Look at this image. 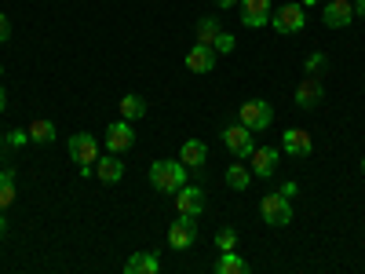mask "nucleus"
<instances>
[{
	"mask_svg": "<svg viewBox=\"0 0 365 274\" xmlns=\"http://www.w3.org/2000/svg\"><path fill=\"white\" fill-rule=\"evenodd\" d=\"M187 179H190V168L182 165V161L165 158V161H154V165H150V183H154L158 194H172V198H175L182 187H187Z\"/></svg>",
	"mask_w": 365,
	"mask_h": 274,
	"instance_id": "nucleus-1",
	"label": "nucleus"
},
{
	"mask_svg": "<svg viewBox=\"0 0 365 274\" xmlns=\"http://www.w3.org/2000/svg\"><path fill=\"white\" fill-rule=\"evenodd\" d=\"M270 26H274V34L292 37L307 26V11H303V4H282V8L270 11Z\"/></svg>",
	"mask_w": 365,
	"mask_h": 274,
	"instance_id": "nucleus-2",
	"label": "nucleus"
},
{
	"mask_svg": "<svg viewBox=\"0 0 365 274\" xmlns=\"http://www.w3.org/2000/svg\"><path fill=\"white\" fill-rule=\"evenodd\" d=\"M259 212H263V223L267 227H289L292 223V198H285L282 191L278 194H267L259 201Z\"/></svg>",
	"mask_w": 365,
	"mask_h": 274,
	"instance_id": "nucleus-3",
	"label": "nucleus"
},
{
	"mask_svg": "<svg viewBox=\"0 0 365 274\" xmlns=\"http://www.w3.org/2000/svg\"><path fill=\"white\" fill-rule=\"evenodd\" d=\"M197 241V216H190V212H179V220L168 227V245L175 249V253H182V249H190Z\"/></svg>",
	"mask_w": 365,
	"mask_h": 274,
	"instance_id": "nucleus-4",
	"label": "nucleus"
},
{
	"mask_svg": "<svg viewBox=\"0 0 365 274\" xmlns=\"http://www.w3.org/2000/svg\"><path fill=\"white\" fill-rule=\"evenodd\" d=\"M270 121H274V106L267 99H249V103H241V125L252 128V132H263L270 128Z\"/></svg>",
	"mask_w": 365,
	"mask_h": 274,
	"instance_id": "nucleus-5",
	"label": "nucleus"
},
{
	"mask_svg": "<svg viewBox=\"0 0 365 274\" xmlns=\"http://www.w3.org/2000/svg\"><path fill=\"white\" fill-rule=\"evenodd\" d=\"M135 146V128L132 121H113V125H106V150L110 154H128V150Z\"/></svg>",
	"mask_w": 365,
	"mask_h": 274,
	"instance_id": "nucleus-6",
	"label": "nucleus"
},
{
	"mask_svg": "<svg viewBox=\"0 0 365 274\" xmlns=\"http://www.w3.org/2000/svg\"><path fill=\"white\" fill-rule=\"evenodd\" d=\"M223 143H227V150L234 158H252V150H256V143H252V128H245L237 121V125H227L223 128Z\"/></svg>",
	"mask_w": 365,
	"mask_h": 274,
	"instance_id": "nucleus-7",
	"label": "nucleus"
},
{
	"mask_svg": "<svg viewBox=\"0 0 365 274\" xmlns=\"http://www.w3.org/2000/svg\"><path fill=\"white\" fill-rule=\"evenodd\" d=\"M322 99H325V84H322V77H311V73H307V77L296 84V106H299V110H318Z\"/></svg>",
	"mask_w": 365,
	"mask_h": 274,
	"instance_id": "nucleus-8",
	"label": "nucleus"
},
{
	"mask_svg": "<svg viewBox=\"0 0 365 274\" xmlns=\"http://www.w3.org/2000/svg\"><path fill=\"white\" fill-rule=\"evenodd\" d=\"M270 0H241V26H249V29H263L270 26Z\"/></svg>",
	"mask_w": 365,
	"mask_h": 274,
	"instance_id": "nucleus-9",
	"label": "nucleus"
},
{
	"mask_svg": "<svg viewBox=\"0 0 365 274\" xmlns=\"http://www.w3.org/2000/svg\"><path fill=\"white\" fill-rule=\"evenodd\" d=\"M322 22L329 29H344L354 22V4L351 0H329V4H322Z\"/></svg>",
	"mask_w": 365,
	"mask_h": 274,
	"instance_id": "nucleus-10",
	"label": "nucleus"
},
{
	"mask_svg": "<svg viewBox=\"0 0 365 274\" xmlns=\"http://www.w3.org/2000/svg\"><path fill=\"white\" fill-rule=\"evenodd\" d=\"M70 158H73L77 165H96V161H99V143H96V136H88V132L70 136Z\"/></svg>",
	"mask_w": 365,
	"mask_h": 274,
	"instance_id": "nucleus-11",
	"label": "nucleus"
},
{
	"mask_svg": "<svg viewBox=\"0 0 365 274\" xmlns=\"http://www.w3.org/2000/svg\"><path fill=\"white\" fill-rule=\"evenodd\" d=\"M282 150H285V154H292V158H311L314 139H311L307 128H285V136H282Z\"/></svg>",
	"mask_w": 365,
	"mask_h": 274,
	"instance_id": "nucleus-12",
	"label": "nucleus"
},
{
	"mask_svg": "<svg viewBox=\"0 0 365 274\" xmlns=\"http://www.w3.org/2000/svg\"><path fill=\"white\" fill-rule=\"evenodd\" d=\"M187 70H190V73H208V70H216V48L197 41V44L187 51Z\"/></svg>",
	"mask_w": 365,
	"mask_h": 274,
	"instance_id": "nucleus-13",
	"label": "nucleus"
},
{
	"mask_svg": "<svg viewBox=\"0 0 365 274\" xmlns=\"http://www.w3.org/2000/svg\"><path fill=\"white\" fill-rule=\"evenodd\" d=\"M278 161H282V154L274 146H263V150H252V158H249V168H252V176H263V179H270L274 172H278Z\"/></svg>",
	"mask_w": 365,
	"mask_h": 274,
	"instance_id": "nucleus-14",
	"label": "nucleus"
},
{
	"mask_svg": "<svg viewBox=\"0 0 365 274\" xmlns=\"http://www.w3.org/2000/svg\"><path fill=\"white\" fill-rule=\"evenodd\" d=\"M175 208H179V212H190V216H201V212H205V191L187 183V187L175 194Z\"/></svg>",
	"mask_w": 365,
	"mask_h": 274,
	"instance_id": "nucleus-15",
	"label": "nucleus"
},
{
	"mask_svg": "<svg viewBox=\"0 0 365 274\" xmlns=\"http://www.w3.org/2000/svg\"><path fill=\"white\" fill-rule=\"evenodd\" d=\"M96 176H99L103 183H120V179H125V161H120V154H110V158L99 154V161H96Z\"/></svg>",
	"mask_w": 365,
	"mask_h": 274,
	"instance_id": "nucleus-16",
	"label": "nucleus"
},
{
	"mask_svg": "<svg viewBox=\"0 0 365 274\" xmlns=\"http://www.w3.org/2000/svg\"><path fill=\"white\" fill-rule=\"evenodd\" d=\"M158 270H161L158 253H132L125 263V274H158Z\"/></svg>",
	"mask_w": 365,
	"mask_h": 274,
	"instance_id": "nucleus-17",
	"label": "nucleus"
},
{
	"mask_svg": "<svg viewBox=\"0 0 365 274\" xmlns=\"http://www.w3.org/2000/svg\"><path fill=\"white\" fill-rule=\"evenodd\" d=\"M179 158H182V165H187V168H201L205 158H208V146L201 139H187V143H182V150H179Z\"/></svg>",
	"mask_w": 365,
	"mask_h": 274,
	"instance_id": "nucleus-18",
	"label": "nucleus"
},
{
	"mask_svg": "<svg viewBox=\"0 0 365 274\" xmlns=\"http://www.w3.org/2000/svg\"><path fill=\"white\" fill-rule=\"evenodd\" d=\"M216 274H249V263L230 249V253H223V256L216 260Z\"/></svg>",
	"mask_w": 365,
	"mask_h": 274,
	"instance_id": "nucleus-19",
	"label": "nucleus"
},
{
	"mask_svg": "<svg viewBox=\"0 0 365 274\" xmlns=\"http://www.w3.org/2000/svg\"><path fill=\"white\" fill-rule=\"evenodd\" d=\"M249 183H252V168H245L241 161L227 168V187L230 191H249Z\"/></svg>",
	"mask_w": 365,
	"mask_h": 274,
	"instance_id": "nucleus-20",
	"label": "nucleus"
},
{
	"mask_svg": "<svg viewBox=\"0 0 365 274\" xmlns=\"http://www.w3.org/2000/svg\"><path fill=\"white\" fill-rule=\"evenodd\" d=\"M120 117L125 121H143L146 117V99L143 96H125L120 99Z\"/></svg>",
	"mask_w": 365,
	"mask_h": 274,
	"instance_id": "nucleus-21",
	"label": "nucleus"
},
{
	"mask_svg": "<svg viewBox=\"0 0 365 274\" xmlns=\"http://www.w3.org/2000/svg\"><path fill=\"white\" fill-rule=\"evenodd\" d=\"M26 132H29V139H34V143H55V136H58V132H55V125H51L48 117H37Z\"/></svg>",
	"mask_w": 365,
	"mask_h": 274,
	"instance_id": "nucleus-22",
	"label": "nucleus"
},
{
	"mask_svg": "<svg viewBox=\"0 0 365 274\" xmlns=\"http://www.w3.org/2000/svg\"><path fill=\"white\" fill-rule=\"evenodd\" d=\"M220 29H223V26H220V15L201 19V22H197V41H201V44H212V41L220 37Z\"/></svg>",
	"mask_w": 365,
	"mask_h": 274,
	"instance_id": "nucleus-23",
	"label": "nucleus"
},
{
	"mask_svg": "<svg viewBox=\"0 0 365 274\" xmlns=\"http://www.w3.org/2000/svg\"><path fill=\"white\" fill-rule=\"evenodd\" d=\"M11 201H15V176L8 168V172H0V212H8Z\"/></svg>",
	"mask_w": 365,
	"mask_h": 274,
	"instance_id": "nucleus-24",
	"label": "nucleus"
},
{
	"mask_svg": "<svg viewBox=\"0 0 365 274\" xmlns=\"http://www.w3.org/2000/svg\"><path fill=\"white\" fill-rule=\"evenodd\" d=\"M325 66H329V55H325V51H314V55L307 59V66H303V70H307L311 77H322Z\"/></svg>",
	"mask_w": 365,
	"mask_h": 274,
	"instance_id": "nucleus-25",
	"label": "nucleus"
},
{
	"mask_svg": "<svg viewBox=\"0 0 365 274\" xmlns=\"http://www.w3.org/2000/svg\"><path fill=\"white\" fill-rule=\"evenodd\" d=\"M234 245H237V234H234V227H223V230L216 234V249H220V253H230Z\"/></svg>",
	"mask_w": 365,
	"mask_h": 274,
	"instance_id": "nucleus-26",
	"label": "nucleus"
},
{
	"mask_svg": "<svg viewBox=\"0 0 365 274\" xmlns=\"http://www.w3.org/2000/svg\"><path fill=\"white\" fill-rule=\"evenodd\" d=\"M212 48H216V55H230L234 48H237V41L227 34V29H220V37L216 41H212Z\"/></svg>",
	"mask_w": 365,
	"mask_h": 274,
	"instance_id": "nucleus-27",
	"label": "nucleus"
},
{
	"mask_svg": "<svg viewBox=\"0 0 365 274\" xmlns=\"http://www.w3.org/2000/svg\"><path fill=\"white\" fill-rule=\"evenodd\" d=\"M11 41V22H8V15L0 11V44H8Z\"/></svg>",
	"mask_w": 365,
	"mask_h": 274,
	"instance_id": "nucleus-28",
	"label": "nucleus"
},
{
	"mask_svg": "<svg viewBox=\"0 0 365 274\" xmlns=\"http://www.w3.org/2000/svg\"><path fill=\"white\" fill-rule=\"evenodd\" d=\"M212 4H216L220 11H230V8H237V4H241V0H212Z\"/></svg>",
	"mask_w": 365,
	"mask_h": 274,
	"instance_id": "nucleus-29",
	"label": "nucleus"
},
{
	"mask_svg": "<svg viewBox=\"0 0 365 274\" xmlns=\"http://www.w3.org/2000/svg\"><path fill=\"white\" fill-rule=\"evenodd\" d=\"M282 194H285V198H296V194H299V187H296V183H285Z\"/></svg>",
	"mask_w": 365,
	"mask_h": 274,
	"instance_id": "nucleus-30",
	"label": "nucleus"
},
{
	"mask_svg": "<svg viewBox=\"0 0 365 274\" xmlns=\"http://www.w3.org/2000/svg\"><path fill=\"white\" fill-rule=\"evenodd\" d=\"M351 4H354V15L365 19V0H351Z\"/></svg>",
	"mask_w": 365,
	"mask_h": 274,
	"instance_id": "nucleus-31",
	"label": "nucleus"
},
{
	"mask_svg": "<svg viewBox=\"0 0 365 274\" xmlns=\"http://www.w3.org/2000/svg\"><path fill=\"white\" fill-rule=\"evenodd\" d=\"M303 8H318V4H325V0H299Z\"/></svg>",
	"mask_w": 365,
	"mask_h": 274,
	"instance_id": "nucleus-32",
	"label": "nucleus"
},
{
	"mask_svg": "<svg viewBox=\"0 0 365 274\" xmlns=\"http://www.w3.org/2000/svg\"><path fill=\"white\" fill-rule=\"evenodd\" d=\"M8 234V216H0V238Z\"/></svg>",
	"mask_w": 365,
	"mask_h": 274,
	"instance_id": "nucleus-33",
	"label": "nucleus"
},
{
	"mask_svg": "<svg viewBox=\"0 0 365 274\" xmlns=\"http://www.w3.org/2000/svg\"><path fill=\"white\" fill-rule=\"evenodd\" d=\"M8 106V96H4V88H0V110H4Z\"/></svg>",
	"mask_w": 365,
	"mask_h": 274,
	"instance_id": "nucleus-34",
	"label": "nucleus"
},
{
	"mask_svg": "<svg viewBox=\"0 0 365 274\" xmlns=\"http://www.w3.org/2000/svg\"><path fill=\"white\" fill-rule=\"evenodd\" d=\"M361 172H365V158H361Z\"/></svg>",
	"mask_w": 365,
	"mask_h": 274,
	"instance_id": "nucleus-35",
	"label": "nucleus"
}]
</instances>
